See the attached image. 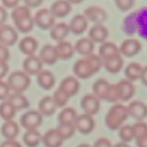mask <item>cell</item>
Here are the masks:
<instances>
[{"mask_svg": "<svg viewBox=\"0 0 147 147\" xmlns=\"http://www.w3.org/2000/svg\"><path fill=\"white\" fill-rule=\"evenodd\" d=\"M102 66V60L99 55L91 54L76 60L73 67L74 74L82 79H86L97 73Z\"/></svg>", "mask_w": 147, "mask_h": 147, "instance_id": "1", "label": "cell"}, {"mask_svg": "<svg viewBox=\"0 0 147 147\" xmlns=\"http://www.w3.org/2000/svg\"><path fill=\"white\" fill-rule=\"evenodd\" d=\"M124 30L132 35L133 30H137L139 35L147 38V9H139L131 14L124 20Z\"/></svg>", "mask_w": 147, "mask_h": 147, "instance_id": "2", "label": "cell"}, {"mask_svg": "<svg viewBox=\"0 0 147 147\" xmlns=\"http://www.w3.org/2000/svg\"><path fill=\"white\" fill-rule=\"evenodd\" d=\"M11 17L19 31L26 33L33 30L35 24L33 17L30 9L25 5L15 7L12 11Z\"/></svg>", "mask_w": 147, "mask_h": 147, "instance_id": "3", "label": "cell"}, {"mask_svg": "<svg viewBox=\"0 0 147 147\" xmlns=\"http://www.w3.org/2000/svg\"><path fill=\"white\" fill-rule=\"evenodd\" d=\"M128 112L127 106L120 103L113 105L105 116V124L111 130H117L128 119Z\"/></svg>", "mask_w": 147, "mask_h": 147, "instance_id": "4", "label": "cell"}, {"mask_svg": "<svg viewBox=\"0 0 147 147\" xmlns=\"http://www.w3.org/2000/svg\"><path fill=\"white\" fill-rule=\"evenodd\" d=\"M7 83L13 93H22L30 85L31 79L25 72L15 70L9 76Z\"/></svg>", "mask_w": 147, "mask_h": 147, "instance_id": "5", "label": "cell"}, {"mask_svg": "<svg viewBox=\"0 0 147 147\" xmlns=\"http://www.w3.org/2000/svg\"><path fill=\"white\" fill-rule=\"evenodd\" d=\"M20 124L27 131L36 130L43 121V116L36 110H30L23 113L20 119Z\"/></svg>", "mask_w": 147, "mask_h": 147, "instance_id": "6", "label": "cell"}, {"mask_svg": "<svg viewBox=\"0 0 147 147\" xmlns=\"http://www.w3.org/2000/svg\"><path fill=\"white\" fill-rule=\"evenodd\" d=\"M56 17L53 15L50 9L42 8L36 11L33 17L34 23L43 30L50 29L55 24Z\"/></svg>", "mask_w": 147, "mask_h": 147, "instance_id": "7", "label": "cell"}, {"mask_svg": "<svg viewBox=\"0 0 147 147\" xmlns=\"http://www.w3.org/2000/svg\"><path fill=\"white\" fill-rule=\"evenodd\" d=\"M81 107L84 113L92 116L97 113L100 107L99 99L92 93H88L82 97L81 100Z\"/></svg>", "mask_w": 147, "mask_h": 147, "instance_id": "8", "label": "cell"}, {"mask_svg": "<svg viewBox=\"0 0 147 147\" xmlns=\"http://www.w3.org/2000/svg\"><path fill=\"white\" fill-rule=\"evenodd\" d=\"M74 124L76 130L80 133L87 134L93 131L95 128V121L91 115L82 113L77 116Z\"/></svg>", "mask_w": 147, "mask_h": 147, "instance_id": "9", "label": "cell"}, {"mask_svg": "<svg viewBox=\"0 0 147 147\" xmlns=\"http://www.w3.org/2000/svg\"><path fill=\"white\" fill-rule=\"evenodd\" d=\"M18 40V34L14 27L4 24L0 27V44L5 46H12Z\"/></svg>", "mask_w": 147, "mask_h": 147, "instance_id": "10", "label": "cell"}, {"mask_svg": "<svg viewBox=\"0 0 147 147\" xmlns=\"http://www.w3.org/2000/svg\"><path fill=\"white\" fill-rule=\"evenodd\" d=\"M84 15L95 24H102L106 20L108 14L104 9L98 6H89L84 10Z\"/></svg>", "mask_w": 147, "mask_h": 147, "instance_id": "11", "label": "cell"}, {"mask_svg": "<svg viewBox=\"0 0 147 147\" xmlns=\"http://www.w3.org/2000/svg\"><path fill=\"white\" fill-rule=\"evenodd\" d=\"M141 43L137 39H126L121 43L119 48L120 54H122L127 57H132L138 54L141 50Z\"/></svg>", "mask_w": 147, "mask_h": 147, "instance_id": "12", "label": "cell"}, {"mask_svg": "<svg viewBox=\"0 0 147 147\" xmlns=\"http://www.w3.org/2000/svg\"><path fill=\"white\" fill-rule=\"evenodd\" d=\"M23 69L24 72L28 75H36L42 71L43 63L40 60L39 56L33 55L27 56L22 63Z\"/></svg>", "mask_w": 147, "mask_h": 147, "instance_id": "13", "label": "cell"}, {"mask_svg": "<svg viewBox=\"0 0 147 147\" xmlns=\"http://www.w3.org/2000/svg\"><path fill=\"white\" fill-rule=\"evenodd\" d=\"M127 109L129 116L138 121H141L147 116V106L139 100H133L130 103Z\"/></svg>", "mask_w": 147, "mask_h": 147, "instance_id": "14", "label": "cell"}, {"mask_svg": "<svg viewBox=\"0 0 147 147\" xmlns=\"http://www.w3.org/2000/svg\"><path fill=\"white\" fill-rule=\"evenodd\" d=\"M80 84L77 79L74 76H68L61 81L59 89L66 93L69 97L74 96L79 90Z\"/></svg>", "mask_w": 147, "mask_h": 147, "instance_id": "15", "label": "cell"}, {"mask_svg": "<svg viewBox=\"0 0 147 147\" xmlns=\"http://www.w3.org/2000/svg\"><path fill=\"white\" fill-rule=\"evenodd\" d=\"M39 57L42 63L47 65H53L58 60L57 53L55 46L52 45H45L40 49Z\"/></svg>", "mask_w": 147, "mask_h": 147, "instance_id": "16", "label": "cell"}, {"mask_svg": "<svg viewBox=\"0 0 147 147\" xmlns=\"http://www.w3.org/2000/svg\"><path fill=\"white\" fill-rule=\"evenodd\" d=\"M70 32L75 34H81L85 32L88 26L87 19L84 14H76L68 24Z\"/></svg>", "mask_w": 147, "mask_h": 147, "instance_id": "17", "label": "cell"}, {"mask_svg": "<svg viewBox=\"0 0 147 147\" xmlns=\"http://www.w3.org/2000/svg\"><path fill=\"white\" fill-rule=\"evenodd\" d=\"M120 93V100L127 101L133 97L135 93V86L128 79L121 80L116 83Z\"/></svg>", "mask_w": 147, "mask_h": 147, "instance_id": "18", "label": "cell"}, {"mask_svg": "<svg viewBox=\"0 0 147 147\" xmlns=\"http://www.w3.org/2000/svg\"><path fill=\"white\" fill-rule=\"evenodd\" d=\"M63 141L56 129H49L42 136V142L46 147H61Z\"/></svg>", "mask_w": 147, "mask_h": 147, "instance_id": "19", "label": "cell"}, {"mask_svg": "<svg viewBox=\"0 0 147 147\" xmlns=\"http://www.w3.org/2000/svg\"><path fill=\"white\" fill-rule=\"evenodd\" d=\"M50 10L55 17H66L69 14L71 10V4L69 1L66 0H59L56 1L51 4Z\"/></svg>", "mask_w": 147, "mask_h": 147, "instance_id": "20", "label": "cell"}, {"mask_svg": "<svg viewBox=\"0 0 147 147\" xmlns=\"http://www.w3.org/2000/svg\"><path fill=\"white\" fill-rule=\"evenodd\" d=\"M108 30L103 24H95L89 31V38L94 42L103 43L108 37Z\"/></svg>", "mask_w": 147, "mask_h": 147, "instance_id": "21", "label": "cell"}, {"mask_svg": "<svg viewBox=\"0 0 147 147\" xmlns=\"http://www.w3.org/2000/svg\"><path fill=\"white\" fill-rule=\"evenodd\" d=\"M70 32L69 25L66 22H61L55 24L50 28V36L52 39L59 42L63 41L64 39L69 35Z\"/></svg>", "mask_w": 147, "mask_h": 147, "instance_id": "22", "label": "cell"}, {"mask_svg": "<svg viewBox=\"0 0 147 147\" xmlns=\"http://www.w3.org/2000/svg\"><path fill=\"white\" fill-rule=\"evenodd\" d=\"M38 47L37 40L31 36H26L23 37L19 42V48L20 51L27 56L34 55Z\"/></svg>", "mask_w": 147, "mask_h": 147, "instance_id": "23", "label": "cell"}, {"mask_svg": "<svg viewBox=\"0 0 147 147\" xmlns=\"http://www.w3.org/2000/svg\"><path fill=\"white\" fill-rule=\"evenodd\" d=\"M120 54L118 46L112 42H104L99 47V57L102 61Z\"/></svg>", "mask_w": 147, "mask_h": 147, "instance_id": "24", "label": "cell"}, {"mask_svg": "<svg viewBox=\"0 0 147 147\" xmlns=\"http://www.w3.org/2000/svg\"><path fill=\"white\" fill-rule=\"evenodd\" d=\"M75 51L82 55L87 56L92 54L95 49V42L90 40L89 37H83L75 42L74 45Z\"/></svg>", "mask_w": 147, "mask_h": 147, "instance_id": "25", "label": "cell"}, {"mask_svg": "<svg viewBox=\"0 0 147 147\" xmlns=\"http://www.w3.org/2000/svg\"><path fill=\"white\" fill-rule=\"evenodd\" d=\"M57 108L52 96H44L39 101L38 111L41 113L42 116H51L55 113Z\"/></svg>", "mask_w": 147, "mask_h": 147, "instance_id": "26", "label": "cell"}, {"mask_svg": "<svg viewBox=\"0 0 147 147\" xmlns=\"http://www.w3.org/2000/svg\"><path fill=\"white\" fill-rule=\"evenodd\" d=\"M1 132L7 140H14L18 136L20 128L17 122L14 121H6L1 126Z\"/></svg>", "mask_w": 147, "mask_h": 147, "instance_id": "27", "label": "cell"}, {"mask_svg": "<svg viewBox=\"0 0 147 147\" xmlns=\"http://www.w3.org/2000/svg\"><path fill=\"white\" fill-rule=\"evenodd\" d=\"M110 83L104 78H99L93 83L92 90L95 96H96L100 100H106L109 91Z\"/></svg>", "mask_w": 147, "mask_h": 147, "instance_id": "28", "label": "cell"}, {"mask_svg": "<svg viewBox=\"0 0 147 147\" xmlns=\"http://www.w3.org/2000/svg\"><path fill=\"white\" fill-rule=\"evenodd\" d=\"M59 59L68 60L70 59L74 54V47L70 42L61 41L55 46Z\"/></svg>", "mask_w": 147, "mask_h": 147, "instance_id": "29", "label": "cell"}, {"mask_svg": "<svg viewBox=\"0 0 147 147\" xmlns=\"http://www.w3.org/2000/svg\"><path fill=\"white\" fill-rule=\"evenodd\" d=\"M37 82L42 88L50 90L54 86L56 80L52 72L48 70H42V71L37 75Z\"/></svg>", "mask_w": 147, "mask_h": 147, "instance_id": "30", "label": "cell"}, {"mask_svg": "<svg viewBox=\"0 0 147 147\" xmlns=\"http://www.w3.org/2000/svg\"><path fill=\"white\" fill-rule=\"evenodd\" d=\"M102 65L107 71L110 73H117L123 66V59L120 54H118L111 58L102 61Z\"/></svg>", "mask_w": 147, "mask_h": 147, "instance_id": "31", "label": "cell"}, {"mask_svg": "<svg viewBox=\"0 0 147 147\" xmlns=\"http://www.w3.org/2000/svg\"><path fill=\"white\" fill-rule=\"evenodd\" d=\"M7 100L12 105L16 111L26 109L30 106L29 100L21 93H12L7 98Z\"/></svg>", "mask_w": 147, "mask_h": 147, "instance_id": "32", "label": "cell"}, {"mask_svg": "<svg viewBox=\"0 0 147 147\" xmlns=\"http://www.w3.org/2000/svg\"><path fill=\"white\" fill-rule=\"evenodd\" d=\"M77 117V113L74 109L67 107L62 109L58 115V121L60 124H74Z\"/></svg>", "mask_w": 147, "mask_h": 147, "instance_id": "33", "label": "cell"}, {"mask_svg": "<svg viewBox=\"0 0 147 147\" xmlns=\"http://www.w3.org/2000/svg\"><path fill=\"white\" fill-rule=\"evenodd\" d=\"M22 139L26 146L36 147L42 141V136L37 130H30L24 132Z\"/></svg>", "mask_w": 147, "mask_h": 147, "instance_id": "34", "label": "cell"}, {"mask_svg": "<svg viewBox=\"0 0 147 147\" xmlns=\"http://www.w3.org/2000/svg\"><path fill=\"white\" fill-rule=\"evenodd\" d=\"M142 69V66L139 63L135 62L130 63L125 69V75L127 79L132 82L140 78Z\"/></svg>", "mask_w": 147, "mask_h": 147, "instance_id": "35", "label": "cell"}, {"mask_svg": "<svg viewBox=\"0 0 147 147\" xmlns=\"http://www.w3.org/2000/svg\"><path fill=\"white\" fill-rule=\"evenodd\" d=\"M16 109L14 106L8 101L4 100L2 103H0V116L4 121L12 120L16 113Z\"/></svg>", "mask_w": 147, "mask_h": 147, "instance_id": "36", "label": "cell"}, {"mask_svg": "<svg viewBox=\"0 0 147 147\" xmlns=\"http://www.w3.org/2000/svg\"><path fill=\"white\" fill-rule=\"evenodd\" d=\"M56 129L63 140L71 137L74 134L75 131H76L74 124H60L59 123Z\"/></svg>", "mask_w": 147, "mask_h": 147, "instance_id": "37", "label": "cell"}, {"mask_svg": "<svg viewBox=\"0 0 147 147\" xmlns=\"http://www.w3.org/2000/svg\"><path fill=\"white\" fill-rule=\"evenodd\" d=\"M119 137L120 138L122 142H129L134 139V132L133 126L131 125H124L119 129L118 132Z\"/></svg>", "mask_w": 147, "mask_h": 147, "instance_id": "38", "label": "cell"}, {"mask_svg": "<svg viewBox=\"0 0 147 147\" xmlns=\"http://www.w3.org/2000/svg\"><path fill=\"white\" fill-rule=\"evenodd\" d=\"M52 97H53V100H54L57 107H63V106H64L68 102V100H69V98H70L66 93H63L61 89H59V88L55 90Z\"/></svg>", "mask_w": 147, "mask_h": 147, "instance_id": "39", "label": "cell"}, {"mask_svg": "<svg viewBox=\"0 0 147 147\" xmlns=\"http://www.w3.org/2000/svg\"><path fill=\"white\" fill-rule=\"evenodd\" d=\"M134 132V139L147 134V124L144 121H137L132 125Z\"/></svg>", "mask_w": 147, "mask_h": 147, "instance_id": "40", "label": "cell"}, {"mask_svg": "<svg viewBox=\"0 0 147 147\" xmlns=\"http://www.w3.org/2000/svg\"><path fill=\"white\" fill-rule=\"evenodd\" d=\"M120 100V93L116 84H110L106 100L109 102H117Z\"/></svg>", "mask_w": 147, "mask_h": 147, "instance_id": "41", "label": "cell"}, {"mask_svg": "<svg viewBox=\"0 0 147 147\" xmlns=\"http://www.w3.org/2000/svg\"><path fill=\"white\" fill-rule=\"evenodd\" d=\"M117 7L122 11H128L132 8L134 4V1L133 0H116L115 1Z\"/></svg>", "mask_w": 147, "mask_h": 147, "instance_id": "42", "label": "cell"}, {"mask_svg": "<svg viewBox=\"0 0 147 147\" xmlns=\"http://www.w3.org/2000/svg\"><path fill=\"white\" fill-rule=\"evenodd\" d=\"M10 89L6 82L0 80V100H5L10 96Z\"/></svg>", "mask_w": 147, "mask_h": 147, "instance_id": "43", "label": "cell"}, {"mask_svg": "<svg viewBox=\"0 0 147 147\" xmlns=\"http://www.w3.org/2000/svg\"><path fill=\"white\" fill-rule=\"evenodd\" d=\"M10 51L7 46L0 44V62H7L10 58Z\"/></svg>", "mask_w": 147, "mask_h": 147, "instance_id": "44", "label": "cell"}, {"mask_svg": "<svg viewBox=\"0 0 147 147\" xmlns=\"http://www.w3.org/2000/svg\"><path fill=\"white\" fill-rule=\"evenodd\" d=\"M92 147H112V146L109 139L100 137L95 141Z\"/></svg>", "mask_w": 147, "mask_h": 147, "instance_id": "45", "label": "cell"}, {"mask_svg": "<svg viewBox=\"0 0 147 147\" xmlns=\"http://www.w3.org/2000/svg\"><path fill=\"white\" fill-rule=\"evenodd\" d=\"M9 71V65L7 62H0V80L2 79Z\"/></svg>", "mask_w": 147, "mask_h": 147, "instance_id": "46", "label": "cell"}, {"mask_svg": "<svg viewBox=\"0 0 147 147\" xmlns=\"http://www.w3.org/2000/svg\"><path fill=\"white\" fill-rule=\"evenodd\" d=\"M0 147H22L15 140H6L0 144Z\"/></svg>", "mask_w": 147, "mask_h": 147, "instance_id": "47", "label": "cell"}, {"mask_svg": "<svg viewBox=\"0 0 147 147\" xmlns=\"http://www.w3.org/2000/svg\"><path fill=\"white\" fill-rule=\"evenodd\" d=\"M24 5L30 9L38 7L43 3V1L42 0H24Z\"/></svg>", "mask_w": 147, "mask_h": 147, "instance_id": "48", "label": "cell"}, {"mask_svg": "<svg viewBox=\"0 0 147 147\" xmlns=\"http://www.w3.org/2000/svg\"><path fill=\"white\" fill-rule=\"evenodd\" d=\"M135 139L137 147H147V134L140 136Z\"/></svg>", "mask_w": 147, "mask_h": 147, "instance_id": "49", "label": "cell"}, {"mask_svg": "<svg viewBox=\"0 0 147 147\" xmlns=\"http://www.w3.org/2000/svg\"><path fill=\"white\" fill-rule=\"evenodd\" d=\"M3 5L8 8H15L18 6V0H2L1 1Z\"/></svg>", "mask_w": 147, "mask_h": 147, "instance_id": "50", "label": "cell"}, {"mask_svg": "<svg viewBox=\"0 0 147 147\" xmlns=\"http://www.w3.org/2000/svg\"><path fill=\"white\" fill-rule=\"evenodd\" d=\"M7 17H8L7 11H6V9L4 7L0 6V27L3 25V24H4V22L7 20Z\"/></svg>", "mask_w": 147, "mask_h": 147, "instance_id": "51", "label": "cell"}, {"mask_svg": "<svg viewBox=\"0 0 147 147\" xmlns=\"http://www.w3.org/2000/svg\"><path fill=\"white\" fill-rule=\"evenodd\" d=\"M140 79H141V82L145 86H147V66L143 67L141 76H140Z\"/></svg>", "mask_w": 147, "mask_h": 147, "instance_id": "52", "label": "cell"}, {"mask_svg": "<svg viewBox=\"0 0 147 147\" xmlns=\"http://www.w3.org/2000/svg\"><path fill=\"white\" fill-rule=\"evenodd\" d=\"M112 147H130L129 145L127 143H125V142H118L114 146Z\"/></svg>", "mask_w": 147, "mask_h": 147, "instance_id": "53", "label": "cell"}, {"mask_svg": "<svg viewBox=\"0 0 147 147\" xmlns=\"http://www.w3.org/2000/svg\"><path fill=\"white\" fill-rule=\"evenodd\" d=\"M77 147H92L90 145L88 144H82L79 145Z\"/></svg>", "mask_w": 147, "mask_h": 147, "instance_id": "54", "label": "cell"}]
</instances>
